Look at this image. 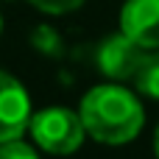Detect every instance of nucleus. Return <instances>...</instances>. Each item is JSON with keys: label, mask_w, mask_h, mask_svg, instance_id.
<instances>
[{"label": "nucleus", "mask_w": 159, "mask_h": 159, "mask_svg": "<svg viewBox=\"0 0 159 159\" xmlns=\"http://www.w3.org/2000/svg\"><path fill=\"white\" fill-rule=\"evenodd\" d=\"M84 129L92 140L103 145H123L131 143L145 123V109L137 95L120 84H101L92 87L78 106Z\"/></svg>", "instance_id": "nucleus-1"}, {"label": "nucleus", "mask_w": 159, "mask_h": 159, "mask_svg": "<svg viewBox=\"0 0 159 159\" xmlns=\"http://www.w3.org/2000/svg\"><path fill=\"white\" fill-rule=\"evenodd\" d=\"M28 131L34 137V145H39L48 154H56V157L75 154L87 137L81 115L73 109H64V106H48V109L31 115Z\"/></svg>", "instance_id": "nucleus-2"}, {"label": "nucleus", "mask_w": 159, "mask_h": 159, "mask_svg": "<svg viewBox=\"0 0 159 159\" xmlns=\"http://www.w3.org/2000/svg\"><path fill=\"white\" fill-rule=\"evenodd\" d=\"M31 123V98L25 87L6 70H0V143L22 140Z\"/></svg>", "instance_id": "nucleus-3"}, {"label": "nucleus", "mask_w": 159, "mask_h": 159, "mask_svg": "<svg viewBox=\"0 0 159 159\" xmlns=\"http://www.w3.org/2000/svg\"><path fill=\"white\" fill-rule=\"evenodd\" d=\"M143 56H145V48H140L134 39H129V36L120 31V34L106 36V39L98 45L95 61H98V70H101L106 78L126 81V78H134V73H137Z\"/></svg>", "instance_id": "nucleus-4"}, {"label": "nucleus", "mask_w": 159, "mask_h": 159, "mask_svg": "<svg viewBox=\"0 0 159 159\" xmlns=\"http://www.w3.org/2000/svg\"><path fill=\"white\" fill-rule=\"evenodd\" d=\"M120 31L145 50L159 48V0H126Z\"/></svg>", "instance_id": "nucleus-5"}, {"label": "nucleus", "mask_w": 159, "mask_h": 159, "mask_svg": "<svg viewBox=\"0 0 159 159\" xmlns=\"http://www.w3.org/2000/svg\"><path fill=\"white\" fill-rule=\"evenodd\" d=\"M134 87L145 98L159 101V48L157 50H145L137 73H134Z\"/></svg>", "instance_id": "nucleus-6"}, {"label": "nucleus", "mask_w": 159, "mask_h": 159, "mask_svg": "<svg viewBox=\"0 0 159 159\" xmlns=\"http://www.w3.org/2000/svg\"><path fill=\"white\" fill-rule=\"evenodd\" d=\"M0 159H39V154L22 140H11V143H0Z\"/></svg>", "instance_id": "nucleus-7"}, {"label": "nucleus", "mask_w": 159, "mask_h": 159, "mask_svg": "<svg viewBox=\"0 0 159 159\" xmlns=\"http://www.w3.org/2000/svg\"><path fill=\"white\" fill-rule=\"evenodd\" d=\"M28 3L45 14H67V11H75L84 0H28Z\"/></svg>", "instance_id": "nucleus-8"}, {"label": "nucleus", "mask_w": 159, "mask_h": 159, "mask_svg": "<svg viewBox=\"0 0 159 159\" xmlns=\"http://www.w3.org/2000/svg\"><path fill=\"white\" fill-rule=\"evenodd\" d=\"M154 151H157V159H159V126H157V131H154Z\"/></svg>", "instance_id": "nucleus-9"}, {"label": "nucleus", "mask_w": 159, "mask_h": 159, "mask_svg": "<svg viewBox=\"0 0 159 159\" xmlns=\"http://www.w3.org/2000/svg\"><path fill=\"white\" fill-rule=\"evenodd\" d=\"M0 34H3V17H0Z\"/></svg>", "instance_id": "nucleus-10"}]
</instances>
